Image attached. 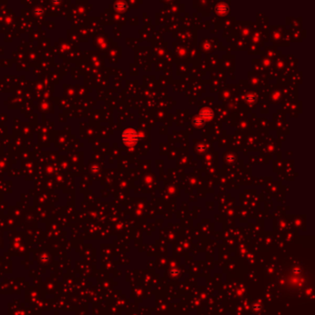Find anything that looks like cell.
I'll list each match as a JSON object with an SVG mask.
<instances>
[{"label":"cell","instance_id":"cell-1","mask_svg":"<svg viewBox=\"0 0 315 315\" xmlns=\"http://www.w3.org/2000/svg\"><path fill=\"white\" fill-rule=\"evenodd\" d=\"M139 132L134 129H126L122 133V141L128 147L135 146L139 141Z\"/></svg>","mask_w":315,"mask_h":315},{"label":"cell","instance_id":"cell-2","mask_svg":"<svg viewBox=\"0 0 315 315\" xmlns=\"http://www.w3.org/2000/svg\"><path fill=\"white\" fill-rule=\"evenodd\" d=\"M199 118H202L203 120H204V121H209V120L213 119V118H214V112H213L212 109H210V108H204V109H203L202 111L200 112Z\"/></svg>","mask_w":315,"mask_h":315},{"label":"cell","instance_id":"cell-3","mask_svg":"<svg viewBox=\"0 0 315 315\" xmlns=\"http://www.w3.org/2000/svg\"><path fill=\"white\" fill-rule=\"evenodd\" d=\"M216 11H217L218 13H220V14L224 15V14H226V13L228 11V7H227L226 6H225V5H219V6H217V7H216Z\"/></svg>","mask_w":315,"mask_h":315},{"label":"cell","instance_id":"cell-4","mask_svg":"<svg viewBox=\"0 0 315 315\" xmlns=\"http://www.w3.org/2000/svg\"><path fill=\"white\" fill-rule=\"evenodd\" d=\"M204 123H205V121H204V120H203L202 118H199V117H198V118H196L194 119V124H195L196 126H203Z\"/></svg>","mask_w":315,"mask_h":315},{"label":"cell","instance_id":"cell-5","mask_svg":"<svg viewBox=\"0 0 315 315\" xmlns=\"http://www.w3.org/2000/svg\"><path fill=\"white\" fill-rule=\"evenodd\" d=\"M125 7H126V3H124V2H118L116 4L117 9H124Z\"/></svg>","mask_w":315,"mask_h":315},{"label":"cell","instance_id":"cell-6","mask_svg":"<svg viewBox=\"0 0 315 315\" xmlns=\"http://www.w3.org/2000/svg\"><path fill=\"white\" fill-rule=\"evenodd\" d=\"M247 101H248V102H250V103H253V102L255 101V97H254V95H252V94H249V95H247Z\"/></svg>","mask_w":315,"mask_h":315}]
</instances>
